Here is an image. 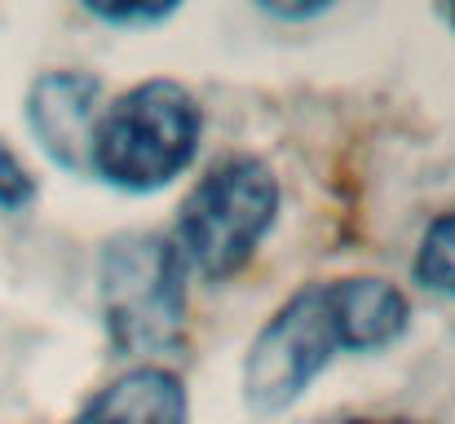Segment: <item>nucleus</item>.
I'll return each mask as SVG.
<instances>
[{
	"label": "nucleus",
	"mask_w": 455,
	"mask_h": 424,
	"mask_svg": "<svg viewBox=\"0 0 455 424\" xmlns=\"http://www.w3.org/2000/svg\"><path fill=\"white\" fill-rule=\"evenodd\" d=\"M199 133V102L177 80H147L98 116L89 141V168L116 190L147 195L190 168Z\"/></svg>",
	"instance_id": "nucleus-1"
},
{
	"label": "nucleus",
	"mask_w": 455,
	"mask_h": 424,
	"mask_svg": "<svg viewBox=\"0 0 455 424\" xmlns=\"http://www.w3.org/2000/svg\"><path fill=\"white\" fill-rule=\"evenodd\" d=\"M279 212V181L257 155H226L204 172L177 217V252L204 279H230L248 266Z\"/></svg>",
	"instance_id": "nucleus-2"
},
{
	"label": "nucleus",
	"mask_w": 455,
	"mask_h": 424,
	"mask_svg": "<svg viewBox=\"0 0 455 424\" xmlns=\"http://www.w3.org/2000/svg\"><path fill=\"white\" fill-rule=\"evenodd\" d=\"M102 318L120 354H164L186 327V261L164 235H120L102 252Z\"/></svg>",
	"instance_id": "nucleus-3"
},
{
	"label": "nucleus",
	"mask_w": 455,
	"mask_h": 424,
	"mask_svg": "<svg viewBox=\"0 0 455 424\" xmlns=\"http://www.w3.org/2000/svg\"><path fill=\"white\" fill-rule=\"evenodd\" d=\"M349 349L336 283L301 287L252 340L243 363V398L252 412H283L314 385V376Z\"/></svg>",
	"instance_id": "nucleus-4"
},
{
	"label": "nucleus",
	"mask_w": 455,
	"mask_h": 424,
	"mask_svg": "<svg viewBox=\"0 0 455 424\" xmlns=\"http://www.w3.org/2000/svg\"><path fill=\"white\" fill-rule=\"evenodd\" d=\"M102 84L84 71H49L27 93V120L49 159L62 168H89V141L98 124Z\"/></svg>",
	"instance_id": "nucleus-5"
},
{
	"label": "nucleus",
	"mask_w": 455,
	"mask_h": 424,
	"mask_svg": "<svg viewBox=\"0 0 455 424\" xmlns=\"http://www.w3.org/2000/svg\"><path fill=\"white\" fill-rule=\"evenodd\" d=\"M71 424H186V389L164 367H133L93 394Z\"/></svg>",
	"instance_id": "nucleus-6"
},
{
	"label": "nucleus",
	"mask_w": 455,
	"mask_h": 424,
	"mask_svg": "<svg viewBox=\"0 0 455 424\" xmlns=\"http://www.w3.org/2000/svg\"><path fill=\"white\" fill-rule=\"evenodd\" d=\"M336 300H340V323H345L349 354L385 349L411 323L403 292L385 279H336Z\"/></svg>",
	"instance_id": "nucleus-7"
},
{
	"label": "nucleus",
	"mask_w": 455,
	"mask_h": 424,
	"mask_svg": "<svg viewBox=\"0 0 455 424\" xmlns=\"http://www.w3.org/2000/svg\"><path fill=\"white\" fill-rule=\"evenodd\" d=\"M416 283L438 292V296H455V212L438 217L416 252Z\"/></svg>",
	"instance_id": "nucleus-8"
},
{
	"label": "nucleus",
	"mask_w": 455,
	"mask_h": 424,
	"mask_svg": "<svg viewBox=\"0 0 455 424\" xmlns=\"http://www.w3.org/2000/svg\"><path fill=\"white\" fill-rule=\"evenodd\" d=\"M181 0H84L89 13L107 18V22H120V27H138V22H159L177 9Z\"/></svg>",
	"instance_id": "nucleus-9"
},
{
	"label": "nucleus",
	"mask_w": 455,
	"mask_h": 424,
	"mask_svg": "<svg viewBox=\"0 0 455 424\" xmlns=\"http://www.w3.org/2000/svg\"><path fill=\"white\" fill-rule=\"evenodd\" d=\"M36 199V181L22 168V159L0 141V208H27Z\"/></svg>",
	"instance_id": "nucleus-10"
},
{
	"label": "nucleus",
	"mask_w": 455,
	"mask_h": 424,
	"mask_svg": "<svg viewBox=\"0 0 455 424\" xmlns=\"http://www.w3.org/2000/svg\"><path fill=\"white\" fill-rule=\"evenodd\" d=\"M270 13H279V18H314V13H323L331 0H261Z\"/></svg>",
	"instance_id": "nucleus-11"
},
{
	"label": "nucleus",
	"mask_w": 455,
	"mask_h": 424,
	"mask_svg": "<svg viewBox=\"0 0 455 424\" xmlns=\"http://www.w3.org/2000/svg\"><path fill=\"white\" fill-rule=\"evenodd\" d=\"M331 424H376V420H358V416H354V420H331Z\"/></svg>",
	"instance_id": "nucleus-12"
},
{
	"label": "nucleus",
	"mask_w": 455,
	"mask_h": 424,
	"mask_svg": "<svg viewBox=\"0 0 455 424\" xmlns=\"http://www.w3.org/2000/svg\"><path fill=\"white\" fill-rule=\"evenodd\" d=\"M447 18H451V27H455V0H447Z\"/></svg>",
	"instance_id": "nucleus-13"
}]
</instances>
